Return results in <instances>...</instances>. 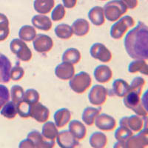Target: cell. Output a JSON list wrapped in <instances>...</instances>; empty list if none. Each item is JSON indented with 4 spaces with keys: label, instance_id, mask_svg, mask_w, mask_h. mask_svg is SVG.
<instances>
[{
    "label": "cell",
    "instance_id": "cell-1",
    "mask_svg": "<svg viewBox=\"0 0 148 148\" xmlns=\"http://www.w3.org/2000/svg\"><path fill=\"white\" fill-rule=\"evenodd\" d=\"M125 50L133 59H148V28L144 22H138L125 36Z\"/></svg>",
    "mask_w": 148,
    "mask_h": 148
},
{
    "label": "cell",
    "instance_id": "cell-2",
    "mask_svg": "<svg viewBox=\"0 0 148 148\" xmlns=\"http://www.w3.org/2000/svg\"><path fill=\"white\" fill-rule=\"evenodd\" d=\"M104 17L109 22H116L119 20L127 11V8L121 0H112L104 5Z\"/></svg>",
    "mask_w": 148,
    "mask_h": 148
},
{
    "label": "cell",
    "instance_id": "cell-3",
    "mask_svg": "<svg viewBox=\"0 0 148 148\" xmlns=\"http://www.w3.org/2000/svg\"><path fill=\"white\" fill-rule=\"evenodd\" d=\"M92 84V79L90 76L87 72H79L74 75L69 82L70 88L76 93H84Z\"/></svg>",
    "mask_w": 148,
    "mask_h": 148
},
{
    "label": "cell",
    "instance_id": "cell-4",
    "mask_svg": "<svg viewBox=\"0 0 148 148\" xmlns=\"http://www.w3.org/2000/svg\"><path fill=\"white\" fill-rule=\"evenodd\" d=\"M134 25L135 21L133 17L125 16L112 25L110 31V36L114 39H121L126 34L128 29Z\"/></svg>",
    "mask_w": 148,
    "mask_h": 148
},
{
    "label": "cell",
    "instance_id": "cell-5",
    "mask_svg": "<svg viewBox=\"0 0 148 148\" xmlns=\"http://www.w3.org/2000/svg\"><path fill=\"white\" fill-rule=\"evenodd\" d=\"M124 104L128 109L132 110L138 116L141 117L147 116V109L144 106L140 99V96L136 92L129 91L124 97Z\"/></svg>",
    "mask_w": 148,
    "mask_h": 148
},
{
    "label": "cell",
    "instance_id": "cell-6",
    "mask_svg": "<svg viewBox=\"0 0 148 148\" xmlns=\"http://www.w3.org/2000/svg\"><path fill=\"white\" fill-rule=\"evenodd\" d=\"M10 49L20 61L27 62L32 59L33 53L25 42L20 39H14L10 42Z\"/></svg>",
    "mask_w": 148,
    "mask_h": 148
},
{
    "label": "cell",
    "instance_id": "cell-7",
    "mask_svg": "<svg viewBox=\"0 0 148 148\" xmlns=\"http://www.w3.org/2000/svg\"><path fill=\"white\" fill-rule=\"evenodd\" d=\"M108 90L104 86L96 84L91 88L88 94V99L90 104L95 106H101L108 99Z\"/></svg>",
    "mask_w": 148,
    "mask_h": 148
},
{
    "label": "cell",
    "instance_id": "cell-8",
    "mask_svg": "<svg viewBox=\"0 0 148 148\" xmlns=\"http://www.w3.org/2000/svg\"><path fill=\"white\" fill-rule=\"evenodd\" d=\"M147 116L142 117L134 115L130 117L125 116L120 119L119 125L125 126L133 132H139L140 130L147 127Z\"/></svg>",
    "mask_w": 148,
    "mask_h": 148
},
{
    "label": "cell",
    "instance_id": "cell-9",
    "mask_svg": "<svg viewBox=\"0 0 148 148\" xmlns=\"http://www.w3.org/2000/svg\"><path fill=\"white\" fill-rule=\"evenodd\" d=\"M33 45L36 52L46 53L52 50L53 47V41L51 37L45 34H38L34 38Z\"/></svg>",
    "mask_w": 148,
    "mask_h": 148
},
{
    "label": "cell",
    "instance_id": "cell-10",
    "mask_svg": "<svg viewBox=\"0 0 148 148\" xmlns=\"http://www.w3.org/2000/svg\"><path fill=\"white\" fill-rule=\"evenodd\" d=\"M90 53L93 59L101 62H110L112 59V53L109 49L101 43H95L90 49Z\"/></svg>",
    "mask_w": 148,
    "mask_h": 148
},
{
    "label": "cell",
    "instance_id": "cell-11",
    "mask_svg": "<svg viewBox=\"0 0 148 148\" xmlns=\"http://www.w3.org/2000/svg\"><path fill=\"white\" fill-rule=\"evenodd\" d=\"M148 145L147 128L144 127L136 136H132L125 141L126 148H144Z\"/></svg>",
    "mask_w": 148,
    "mask_h": 148
},
{
    "label": "cell",
    "instance_id": "cell-12",
    "mask_svg": "<svg viewBox=\"0 0 148 148\" xmlns=\"http://www.w3.org/2000/svg\"><path fill=\"white\" fill-rule=\"evenodd\" d=\"M27 138L31 142L33 148H53L55 147V141L45 138L38 130L30 132Z\"/></svg>",
    "mask_w": 148,
    "mask_h": 148
},
{
    "label": "cell",
    "instance_id": "cell-13",
    "mask_svg": "<svg viewBox=\"0 0 148 148\" xmlns=\"http://www.w3.org/2000/svg\"><path fill=\"white\" fill-rule=\"evenodd\" d=\"M59 146L62 148H75L79 146V141L69 130L59 132L56 137Z\"/></svg>",
    "mask_w": 148,
    "mask_h": 148
},
{
    "label": "cell",
    "instance_id": "cell-14",
    "mask_svg": "<svg viewBox=\"0 0 148 148\" xmlns=\"http://www.w3.org/2000/svg\"><path fill=\"white\" fill-rule=\"evenodd\" d=\"M30 116L38 122L45 123L50 117V110L47 107L38 101L31 105Z\"/></svg>",
    "mask_w": 148,
    "mask_h": 148
},
{
    "label": "cell",
    "instance_id": "cell-15",
    "mask_svg": "<svg viewBox=\"0 0 148 148\" xmlns=\"http://www.w3.org/2000/svg\"><path fill=\"white\" fill-rule=\"evenodd\" d=\"M94 123L96 127L102 131H111L116 127V119L113 116L105 113L98 115Z\"/></svg>",
    "mask_w": 148,
    "mask_h": 148
},
{
    "label": "cell",
    "instance_id": "cell-16",
    "mask_svg": "<svg viewBox=\"0 0 148 148\" xmlns=\"http://www.w3.org/2000/svg\"><path fill=\"white\" fill-rule=\"evenodd\" d=\"M55 74L56 77L61 80H70L75 75L73 64L63 62L56 67Z\"/></svg>",
    "mask_w": 148,
    "mask_h": 148
},
{
    "label": "cell",
    "instance_id": "cell-17",
    "mask_svg": "<svg viewBox=\"0 0 148 148\" xmlns=\"http://www.w3.org/2000/svg\"><path fill=\"white\" fill-rule=\"evenodd\" d=\"M11 63L8 58L0 53V83H8L10 79Z\"/></svg>",
    "mask_w": 148,
    "mask_h": 148
},
{
    "label": "cell",
    "instance_id": "cell-18",
    "mask_svg": "<svg viewBox=\"0 0 148 148\" xmlns=\"http://www.w3.org/2000/svg\"><path fill=\"white\" fill-rule=\"evenodd\" d=\"M93 75H94L95 79L98 82L104 84L110 81L113 77V72L110 67L104 64H101L95 68Z\"/></svg>",
    "mask_w": 148,
    "mask_h": 148
},
{
    "label": "cell",
    "instance_id": "cell-19",
    "mask_svg": "<svg viewBox=\"0 0 148 148\" xmlns=\"http://www.w3.org/2000/svg\"><path fill=\"white\" fill-rule=\"evenodd\" d=\"M130 90V87L126 81L121 79H116L113 83L111 89V96H116L119 97H125Z\"/></svg>",
    "mask_w": 148,
    "mask_h": 148
},
{
    "label": "cell",
    "instance_id": "cell-20",
    "mask_svg": "<svg viewBox=\"0 0 148 148\" xmlns=\"http://www.w3.org/2000/svg\"><path fill=\"white\" fill-rule=\"evenodd\" d=\"M54 121L57 127L62 128L67 125L71 119V111L67 108H62L58 110L54 113Z\"/></svg>",
    "mask_w": 148,
    "mask_h": 148
},
{
    "label": "cell",
    "instance_id": "cell-21",
    "mask_svg": "<svg viewBox=\"0 0 148 148\" xmlns=\"http://www.w3.org/2000/svg\"><path fill=\"white\" fill-rule=\"evenodd\" d=\"M69 131L76 137L79 141L83 140L87 134V129L83 123L78 120L69 121Z\"/></svg>",
    "mask_w": 148,
    "mask_h": 148
},
{
    "label": "cell",
    "instance_id": "cell-22",
    "mask_svg": "<svg viewBox=\"0 0 148 148\" xmlns=\"http://www.w3.org/2000/svg\"><path fill=\"white\" fill-rule=\"evenodd\" d=\"M34 27L44 31H48L52 27V21L48 16L45 15H36L31 20Z\"/></svg>",
    "mask_w": 148,
    "mask_h": 148
},
{
    "label": "cell",
    "instance_id": "cell-23",
    "mask_svg": "<svg viewBox=\"0 0 148 148\" xmlns=\"http://www.w3.org/2000/svg\"><path fill=\"white\" fill-rule=\"evenodd\" d=\"M90 24L84 18H78L73 23L72 30L73 34L77 36H84L89 33Z\"/></svg>",
    "mask_w": 148,
    "mask_h": 148
},
{
    "label": "cell",
    "instance_id": "cell-24",
    "mask_svg": "<svg viewBox=\"0 0 148 148\" xmlns=\"http://www.w3.org/2000/svg\"><path fill=\"white\" fill-rule=\"evenodd\" d=\"M88 18L94 25L101 26L105 22L104 10L99 6H95L88 13Z\"/></svg>",
    "mask_w": 148,
    "mask_h": 148
},
{
    "label": "cell",
    "instance_id": "cell-25",
    "mask_svg": "<svg viewBox=\"0 0 148 148\" xmlns=\"http://www.w3.org/2000/svg\"><path fill=\"white\" fill-rule=\"evenodd\" d=\"M101 108L88 107L83 111L82 119L85 125H87L88 126H92L94 124L95 120H96L98 115L100 114V113H101Z\"/></svg>",
    "mask_w": 148,
    "mask_h": 148
},
{
    "label": "cell",
    "instance_id": "cell-26",
    "mask_svg": "<svg viewBox=\"0 0 148 148\" xmlns=\"http://www.w3.org/2000/svg\"><path fill=\"white\" fill-rule=\"evenodd\" d=\"M55 5V0H35L34 10L40 14H47Z\"/></svg>",
    "mask_w": 148,
    "mask_h": 148
},
{
    "label": "cell",
    "instance_id": "cell-27",
    "mask_svg": "<svg viewBox=\"0 0 148 148\" xmlns=\"http://www.w3.org/2000/svg\"><path fill=\"white\" fill-rule=\"evenodd\" d=\"M128 71L130 73H136L140 72L145 76L148 74V65L146 60L144 59H135L128 65Z\"/></svg>",
    "mask_w": 148,
    "mask_h": 148
},
{
    "label": "cell",
    "instance_id": "cell-28",
    "mask_svg": "<svg viewBox=\"0 0 148 148\" xmlns=\"http://www.w3.org/2000/svg\"><path fill=\"white\" fill-rule=\"evenodd\" d=\"M59 133L57 127L56 126L55 123L52 121H46L42 127V134L45 138L48 140H53L56 138Z\"/></svg>",
    "mask_w": 148,
    "mask_h": 148
},
{
    "label": "cell",
    "instance_id": "cell-29",
    "mask_svg": "<svg viewBox=\"0 0 148 148\" xmlns=\"http://www.w3.org/2000/svg\"><path fill=\"white\" fill-rule=\"evenodd\" d=\"M90 145L93 148H103L108 144L106 135L101 132H95L90 137Z\"/></svg>",
    "mask_w": 148,
    "mask_h": 148
},
{
    "label": "cell",
    "instance_id": "cell-30",
    "mask_svg": "<svg viewBox=\"0 0 148 148\" xmlns=\"http://www.w3.org/2000/svg\"><path fill=\"white\" fill-rule=\"evenodd\" d=\"M81 60V53L76 48H68L64 52L62 55V61L64 62L76 64Z\"/></svg>",
    "mask_w": 148,
    "mask_h": 148
},
{
    "label": "cell",
    "instance_id": "cell-31",
    "mask_svg": "<svg viewBox=\"0 0 148 148\" xmlns=\"http://www.w3.org/2000/svg\"><path fill=\"white\" fill-rule=\"evenodd\" d=\"M55 34L61 39H69L73 35L71 26L64 23L59 24L56 27Z\"/></svg>",
    "mask_w": 148,
    "mask_h": 148
},
{
    "label": "cell",
    "instance_id": "cell-32",
    "mask_svg": "<svg viewBox=\"0 0 148 148\" xmlns=\"http://www.w3.org/2000/svg\"><path fill=\"white\" fill-rule=\"evenodd\" d=\"M36 36V30L34 27L30 25H24L19 29L18 37L24 42H31Z\"/></svg>",
    "mask_w": 148,
    "mask_h": 148
},
{
    "label": "cell",
    "instance_id": "cell-33",
    "mask_svg": "<svg viewBox=\"0 0 148 148\" xmlns=\"http://www.w3.org/2000/svg\"><path fill=\"white\" fill-rule=\"evenodd\" d=\"M1 115L5 118L13 119L17 115V104L14 101H8L3 105L0 112Z\"/></svg>",
    "mask_w": 148,
    "mask_h": 148
},
{
    "label": "cell",
    "instance_id": "cell-34",
    "mask_svg": "<svg viewBox=\"0 0 148 148\" xmlns=\"http://www.w3.org/2000/svg\"><path fill=\"white\" fill-rule=\"evenodd\" d=\"M10 34L9 20L3 14H0V42L5 41Z\"/></svg>",
    "mask_w": 148,
    "mask_h": 148
},
{
    "label": "cell",
    "instance_id": "cell-35",
    "mask_svg": "<svg viewBox=\"0 0 148 148\" xmlns=\"http://www.w3.org/2000/svg\"><path fill=\"white\" fill-rule=\"evenodd\" d=\"M133 135V132L131 131L128 127L125 126H121L117 128L115 132V138L118 141L125 142L130 137Z\"/></svg>",
    "mask_w": 148,
    "mask_h": 148
},
{
    "label": "cell",
    "instance_id": "cell-36",
    "mask_svg": "<svg viewBox=\"0 0 148 148\" xmlns=\"http://www.w3.org/2000/svg\"><path fill=\"white\" fill-rule=\"evenodd\" d=\"M24 91L23 88L19 85H14L10 89V96L12 101L15 104H18L24 100Z\"/></svg>",
    "mask_w": 148,
    "mask_h": 148
},
{
    "label": "cell",
    "instance_id": "cell-37",
    "mask_svg": "<svg viewBox=\"0 0 148 148\" xmlns=\"http://www.w3.org/2000/svg\"><path fill=\"white\" fill-rule=\"evenodd\" d=\"M145 84V80L143 78L138 76L136 77L133 81H132L130 87L129 91H133V92H136L137 94L141 96L142 94V90L144 88V86Z\"/></svg>",
    "mask_w": 148,
    "mask_h": 148
},
{
    "label": "cell",
    "instance_id": "cell-38",
    "mask_svg": "<svg viewBox=\"0 0 148 148\" xmlns=\"http://www.w3.org/2000/svg\"><path fill=\"white\" fill-rule=\"evenodd\" d=\"M39 98H40V96H39V92L35 89L30 88V89H27L24 93L23 101L28 104H34L39 101Z\"/></svg>",
    "mask_w": 148,
    "mask_h": 148
},
{
    "label": "cell",
    "instance_id": "cell-39",
    "mask_svg": "<svg viewBox=\"0 0 148 148\" xmlns=\"http://www.w3.org/2000/svg\"><path fill=\"white\" fill-rule=\"evenodd\" d=\"M31 105L25 101H22V102L17 104V113L22 118H28L31 113Z\"/></svg>",
    "mask_w": 148,
    "mask_h": 148
},
{
    "label": "cell",
    "instance_id": "cell-40",
    "mask_svg": "<svg viewBox=\"0 0 148 148\" xmlns=\"http://www.w3.org/2000/svg\"><path fill=\"white\" fill-rule=\"evenodd\" d=\"M24 75H25V71L20 66V63L17 62L16 65L14 67H11L10 73V79L15 82L20 81L24 77Z\"/></svg>",
    "mask_w": 148,
    "mask_h": 148
},
{
    "label": "cell",
    "instance_id": "cell-41",
    "mask_svg": "<svg viewBox=\"0 0 148 148\" xmlns=\"http://www.w3.org/2000/svg\"><path fill=\"white\" fill-rule=\"evenodd\" d=\"M65 14L66 10L64 6L62 4H59L52 11L51 18L54 22H59V21L62 20L65 16Z\"/></svg>",
    "mask_w": 148,
    "mask_h": 148
},
{
    "label": "cell",
    "instance_id": "cell-42",
    "mask_svg": "<svg viewBox=\"0 0 148 148\" xmlns=\"http://www.w3.org/2000/svg\"><path fill=\"white\" fill-rule=\"evenodd\" d=\"M10 99V92L8 88L5 85L0 84V110L2 109L4 104Z\"/></svg>",
    "mask_w": 148,
    "mask_h": 148
},
{
    "label": "cell",
    "instance_id": "cell-43",
    "mask_svg": "<svg viewBox=\"0 0 148 148\" xmlns=\"http://www.w3.org/2000/svg\"><path fill=\"white\" fill-rule=\"evenodd\" d=\"M121 1L125 4L127 8L130 9V10L135 9L138 5V0H121Z\"/></svg>",
    "mask_w": 148,
    "mask_h": 148
},
{
    "label": "cell",
    "instance_id": "cell-44",
    "mask_svg": "<svg viewBox=\"0 0 148 148\" xmlns=\"http://www.w3.org/2000/svg\"><path fill=\"white\" fill-rule=\"evenodd\" d=\"M64 8H73L77 3V0H62Z\"/></svg>",
    "mask_w": 148,
    "mask_h": 148
},
{
    "label": "cell",
    "instance_id": "cell-45",
    "mask_svg": "<svg viewBox=\"0 0 148 148\" xmlns=\"http://www.w3.org/2000/svg\"><path fill=\"white\" fill-rule=\"evenodd\" d=\"M18 147L20 148H33V145L31 144V142L30 141V140H28L27 138L23 140L19 143L18 145Z\"/></svg>",
    "mask_w": 148,
    "mask_h": 148
},
{
    "label": "cell",
    "instance_id": "cell-46",
    "mask_svg": "<svg viewBox=\"0 0 148 148\" xmlns=\"http://www.w3.org/2000/svg\"><path fill=\"white\" fill-rule=\"evenodd\" d=\"M101 1H105V0H101Z\"/></svg>",
    "mask_w": 148,
    "mask_h": 148
}]
</instances>
